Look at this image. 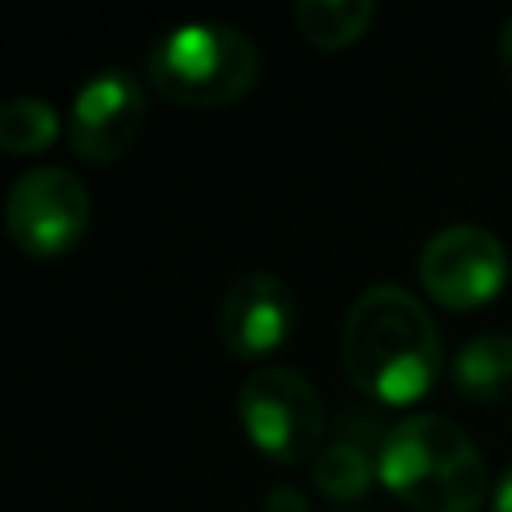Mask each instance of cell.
Listing matches in <instances>:
<instances>
[{"instance_id":"obj_1","label":"cell","mask_w":512,"mask_h":512,"mask_svg":"<svg viewBox=\"0 0 512 512\" xmlns=\"http://www.w3.org/2000/svg\"><path fill=\"white\" fill-rule=\"evenodd\" d=\"M340 352L352 384L380 404L420 400L444 368L440 332L404 284H372L352 300Z\"/></svg>"},{"instance_id":"obj_2","label":"cell","mask_w":512,"mask_h":512,"mask_svg":"<svg viewBox=\"0 0 512 512\" xmlns=\"http://www.w3.org/2000/svg\"><path fill=\"white\" fill-rule=\"evenodd\" d=\"M376 480L420 512H476L488 492L480 448L436 412L404 416L376 452Z\"/></svg>"},{"instance_id":"obj_3","label":"cell","mask_w":512,"mask_h":512,"mask_svg":"<svg viewBox=\"0 0 512 512\" xmlns=\"http://www.w3.org/2000/svg\"><path fill=\"white\" fill-rule=\"evenodd\" d=\"M260 76L256 44L232 24H180L148 48V80L188 108H224Z\"/></svg>"},{"instance_id":"obj_4","label":"cell","mask_w":512,"mask_h":512,"mask_svg":"<svg viewBox=\"0 0 512 512\" xmlns=\"http://www.w3.org/2000/svg\"><path fill=\"white\" fill-rule=\"evenodd\" d=\"M240 424L248 440L276 464H300L320 452V436L328 428L324 400L316 384L284 364L256 368L236 396Z\"/></svg>"},{"instance_id":"obj_5","label":"cell","mask_w":512,"mask_h":512,"mask_svg":"<svg viewBox=\"0 0 512 512\" xmlns=\"http://www.w3.org/2000/svg\"><path fill=\"white\" fill-rule=\"evenodd\" d=\"M92 220V196L84 180L60 164H40L28 168L4 204V224L8 236L16 240L20 252L36 260H52L68 252Z\"/></svg>"},{"instance_id":"obj_6","label":"cell","mask_w":512,"mask_h":512,"mask_svg":"<svg viewBox=\"0 0 512 512\" xmlns=\"http://www.w3.org/2000/svg\"><path fill=\"white\" fill-rule=\"evenodd\" d=\"M424 292L444 308H480L496 300L508 280V252L496 232L480 224H448L420 248L416 260Z\"/></svg>"},{"instance_id":"obj_7","label":"cell","mask_w":512,"mask_h":512,"mask_svg":"<svg viewBox=\"0 0 512 512\" xmlns=\"http://www.w3.org/2000/svg\"><path fill=\"white\" fill-rule=\"evenodd\" d=\"M144 116H148V100L140 80L128 68H104L92 80H84V88L76 92L64 132L76 156L92 164H112L136 144Z\"/></svg>"},{"instance_id":"obj_8","label":"cell","mask_w":512,"mask_h":512,"mask_svg":"<svg viewBox=\"0 0 512 512\" xmlns=\"http://www.w3.org/2000/svg\"><path fill=\"white\" fill-rule=\"evenodd\" d=\"M296 300L276 272H244L220 300V340L240 360H260L292 336Z\"/></svg>"},{"instance_id":"obj_9","label":"cell","mask_w":512,"mask_h":512,"mask_svg":"<svg viewBox=\"0 0 512 512\" xmlns=\"http://www.w3.org/2000/svg\"><path fill=\"white\" fill-rule=\"evenodd\" d=\"M452 384L460 396L476 404H508L512 400V336L480 332L464 340L452 356Z\"/></svg>"},{"instance_id":"obj_10","label":"cell","mask_w":512,"mask_h":512,"mask_svg":"<svg viewBox=\"0 0 512 512\" xmlns=\"http://www.w3.org/2000/svg\"><path fill=\"white\" fill-rule=\"evenodd\" d=\"M376 476V456L368 444L336 436L312 456V480L332 500H360Z\"/></svg>"},{"instance_id":"obj_11","label":"cell","mask_w":512,"mask_h":512,"mask_svg":"<svg viewBox=\"0 0 512 512\" xmlns=\"http://www.w3.org/2000/svg\"><path fill=\"white\" fill-rule=\"evenodd\" d=\"M376 16L372 0H300L296 24L308 44L316 48H344L368 32Z\"/></svg>"},{"instance_id":"obj_12","label":"cell","mask_w":512,"mask_h":512,"mask_svg":"<svg viewBox=\"0 0 512 512\" xmlns=\"http://www.w3.org/2000/svg\"><path fill=\"white\" fill-rule=\"evenodd\" d=\"M60 136V112L44 96H12L0 108V148L12 156H32Z\"/></svg>"},{"instance_id":"obj_13","label":"cell","mask_w":512,"mask_h":512,"mask_svg":"<svg viewBox=\"0 0 512 512\" xmlns=\"http://www.w3.org/2000/svg\"><path fill=\"white\" fill-rule=\"evenodd\" d=\"M264 512H312V508H308V500H304L300 488L276 484V488H268V496H264Z\"/></svg>"},{"instance_id":"obj_14","label":"cell","mask_w":512,"mask_h":512,"mask_svg":"<svg viewBox=\"0 0 512 512\" xmlns=\"http://www.w3.org/2000/svg\"><path fill=\"white\" fill-rule=\"evenodd\" d=\"M488 512H512V464L504 468V476L492 488V508Z\"/></svg>"},{"instance_id":"obj_15","label":"cell","mask_w":512,"mask_h":512,"mask_svg":"<svg viewBox=\"0 0 512 512\" xmlns=\"http://www.w3.org/2000/svg\"><path fill=\"white\" fill-rule=\"evenodd\" d=\"M500 64H504V76H508V84H512V16H508L504 28H500Z\"/></svg>"},{"instance_id":"obj_16","label":"cell","mask_w":512,"mask_h":512,"mask_svg":"<svg viewBox=\"0 0 512 512\" xmlns=\"http://www.w3.org/2000/svg\"><path fill=\"white\" fill-rule=\"evenodd\" d=\"M340 512H352V508H340Z\"/></svg>"}]
</instances>
